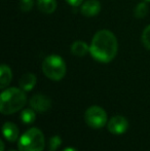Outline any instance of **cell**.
Returning <instances> with one entry per match:
<instances>
[{
	"instance_id": "6da1fadb",
	"label": "cell",
	"mask_w": 150,
	"mask_h": 151,
	"mask_svg": "<svg viewBox=\"0 0 150 151\" xmlns=\"http://www.w3.org/2000/svg\"><path fill=\"white\" fill-rule=\"evenodd\" d=\"M118 43L115 35L109 30L98 31L93 37L90 52L96 61L109 63L116 57Z\"/></svg>"
},
{
	"instance_id": "7a4b0ae2",
	"label": "cell",
	"mask_w": 150,
	"mask_h": 151,
	"mask_svg": "<svg viewBox=\"0 0 150 151\" xmlns=\"http://www.w3.org/2000/svg\"><path fill=\"white\" fill-rule=\"evenodd\" d=\"M26 102L25 91L17 88H7L0 96V112L4 115L14 114L22 110Z\"/></svg>"
},
{
	"instance_id": "3957f363",
	"label": "cell",
	"mask_w": 150,
	"mask_h": 151,
	"mask_svg": "<svg viewBox=\"0 0 150 151\" xmlns=\"http://www.w3.org/2000/svg\"><path fill=\"white\" fill-rule=\"evenodd\" d=\"M44 147V135L37 127L29 129L18 140L19 151H43Z\"/></svg>"
},
{
	"instance_id": "277c9868",
	"label": "cell",
	"mask_w": 150,
	"mask_h": 151,
	"mask_svg": "<svg viewBox=\"0 0 150 151\" xmlns=\"http://www.w3.org/2000/svg\"><path fill=\"white\" fill-rule=\"evenodd\" d=\"M42 71L44 75L54 81L63 79L66 75V63L62 57L58 55H50L42 62Z\"/></svg>"
},
{
	"instance_id": "5b68a950",
	"label": "cell",
	"mask_w": 150,
	"mask_h": 151,
	"mask_svg": "<svg viewBox=\"0 0 150 151\" xmlns=\"http://www.w3.org/2000/svg\"><path fill=\"white\" fill-rule=\"evenodd\" d=\"M84 120L90 127L95 129H102L107 124V113L102 107L99 106H90L84 113Z\"/></svg>"
},
{
	"instance_id": "8992f818",
	"label": "cell",
	"mask_w": 150,
	"mask_h": 151,
	"mask_svg": "<svg viewBox=\"0 0 150 151\" xmlns=\"http://www.w3.org/2000/svg\"><path fill=\"white\" fill-rule=\"evenodd\" d=\"M107 129L113 135H122L128 129V121L126 117L120 115L113 116L107 122Z\"/></svg>"
},
{
	"instance_id": "52a82bcc",
	"label": "cell",
	"mask_w": 150,
	"mask_h": 151,
	"mask_svg": "<svg viewBox=\"0 0 150 151\" xmlns=\"http://www.w3.org/2000/svg\"><path fill=\"white\" fill-rule=\"evenodd\" d=\"M31 108L34 109L36 112L39 113H44L48 111L52 107V100L45 95H34L29 101Z\"/></svg>"
},
{
	"instance_id": "ba28073f",
	"label": "cell",
	"mask_w": 150,
	"mask_h": 151,
	"mask_svg": "<svg viewBox=\"0 0 150 151\" xmlns=\"http://www.w3.org/2000/svg\"><path fill=\"white\" fill-rule=\"evenodd\" d=\"M101 4L98 0H86L82 3L81 14L86 18L95 17L100 12Z\"/></svg>"
},
{
	"instance_id": "9c48e42d",
	"label": "cell",
	"mask_w": 150,
	"mask_h": 151,
	"mask_svg": "<svg viewBox=\"0 0 150 151\" xmlns=\"http://www.w3.org/2000/svg\"><path fill=\"white\" fill-rule=\"evenodd\" d=\"M2 134L5 140L8 142H16L19 140V129L14 122L7 121L2 127Z\"/></svg>"
},
{
	"instance_id": "30bf717a",
	"label": "cell",
	"mask_w": 150,
	"mask_h": 151,
	"mask_svg": "<svg viewBox=\"0 0 150 151\" xmlns=\"http://www.w3.org/2000/svg\"><path fill=\"white\" fill-rule=\"evenodd\" d=\"M36 76L33 73H25L24 75H22V77L20 78V88L25 91H30L34 88V86H36Z\"/></svg>"
},
{
	"instance_id": "8fae6325",
	"label": "cell",
	"mask_w": 150,
	"mask_h": 151,
	"mask_svg": "<svg viewBox=\"0 0 150 151\" xmlns=\"http://www.w3.org/2000/svg\"><path fill=\"white\" fill-rule=\"evenodd\" d=\"M12 79V72L5 64L0 66V88H5Z\"/></svg>"
},
{
	"instance_id": "7c38bea8",
	"label": "cell",
	"mask_w": 150,
	"mask_h": 151,
	"mask_svg": "<svg viewBox=\"0 0 150 151\" xmlns=\"http://www.w3.org/2000/svg\"><path fill=\"white\" fill-rule=\"evenodd\" d=\"M88 52H90V46L86 42L81 40L73 42V44L71 45V52L76 57H84Z\"/></svg>"
},
{
	"instance_id": "4fadbf2b",
	"label": "cell",
	"mask_w": 150,
	"mask_h": 151,
	"mask_svg": "<svg viewBox=\"0 0 150 151\" xmlns=\"http://www.w3.org/2000/svg\"><path fill=\"white\" fill-rule=\"evenodd\" d=\"M37 7L43 14H52L57 8L56 0H37Z\"/></svg>"
},
{
	"instance_id": "5bb4252c",
	"label": "cell",
	"mask_w": 150,
	"mask_h": 151,
	"mask_svg": "<svg viewBox=\"0 0 150 151\" xmlns=\"http://www.w3.org/2000/svg\"><path fill=\"white\" fill-rule=\"evenodd\" d=\"M35 118H36V114L34 109H24L21 113V119L25 124L33 123L35 121Z\"/></svg>"
},
{
	"instance_id": "9a60e30c",
	"label": "cell",
	"mask_w": 150,
	"mask_h": 151,
	"mask_svg": "<svg viewBox=\"0 0 150 151\" xmlns=\"http://www.w3.org/2000/svg\"><path fill=\"white\" fill-rule=\"evenodd\" d=\"M148 14V6L145 2H141L136 6L134 10V14L137 19H143Z\"/></svg>"
},
{
	"instance_id": "2e32d148",
	"label": "cell",
	"mask_w": 150,
	"mask_h": 151,
	"mask_svg": "<svg viewBox=\"0 0 150 151\" xmlns=\"http://www.w3.org/2000/svg\"><path fill=\"white\" fill-rule=\"evenodd\" d=\"M62 144V139L60 136L55 135L52 138H50L47 143V151H57L59 147Z\"/></svg>"
},
{
	"instance_id": "e0dca14e",
	"label": "cell",
	"mask_w": 150,
	"mask_h": 151,
	"mask_svg": "<svg viewBox=\"0 0 150 151\" xmlns=\"http://www.w3.org/2000/svg\"><path fill=\"white\" fill-rule=\"evenodd\" d=\"M142 42L146 48L150 50V25L144 29L142 33Z\"/></svg>"
},
{
	"instance_id": "ac0fdd59",
	"label": "cell",
	"mask_w": 150,
	"mask_h": 151,
	"mask_svg": "<svg viewBox=\"0 0 150 151\" xmlns=\"http://www.w3.org/2000/svg\"><path fill=\"white\" fill-rule=\"evenodd\" d=\"M33 4V0H21L20 1V8L22 12H29L32 8Z\"/></svg>"
},
{
	"instance_id": "d6986e66",
	"label": "cell",
	"mask_w": 150,
	"mask_h": 151,
	"mask_svg": "<svg viewBox=\"0 0 150 151\" xmlns=\"http://www.w3.org/2000/svg\"><path fill=\"white\" fill-rule=\"evenodd\" d=\"M66 1L72 6H79L83 0H66Z\"/></svg>"
},
{
	"instance_id": "ffe728a7",
	"label": "cell",
	"mask_w": 150,
	"mask_h": 151,
	"mask_svg": "<svg viewBox=\"0 0 150 151\" xmlns=\"http://www.w3.org/2000/svg\"><path fill=\"white\" fill-rule=\"evenodd\" d=\"M63 151H78V150L75 149V148H73V147H67V148H65Z\"/></svg>"
},
{
	"instance_id": "44dd1931",
	"label": "cell",
	"mask_w": 150,
	"mask_h": 151,
	"mask_svg": "<svg viewBox=\"0 0 150 151\" xmlns=\"http://www.w3.org/2000/svg\"><path fill=\"white\" fill-rule=\"evenodd\" d=\"M0 148H1V149H0V151H4V143H3V141H0Z\"/></svg>"
},
{
	"instance_id": "7402d4cb",
	"label": "cell",
	"mask_w": 150,
	"mask_h": 151,
	"mask_svg": "<svg viewBox=\"0 0 150 151\" xmlns=\"http://www.w3.org/2000/svg\"><path fill=\"white\" fill-rule=\"evenodd\" d=\"M144 1H146V2H150V0H144Z\"/></svg>"
},
{
	"instance_id": "603a6c76",
	"label": "cell",
	"mask_w": 150,
	"mask_h": 151,
	"mask_svg": "<svg viewBox=\"0 0 150 151\" xmlns=\"http://www.w3.org/2000/svg\"><path fill=\"white\" fill-rule=\"evenodd\" d=\"M8 151H16V150H8Z\"/></svg>"
}]
</instances>
